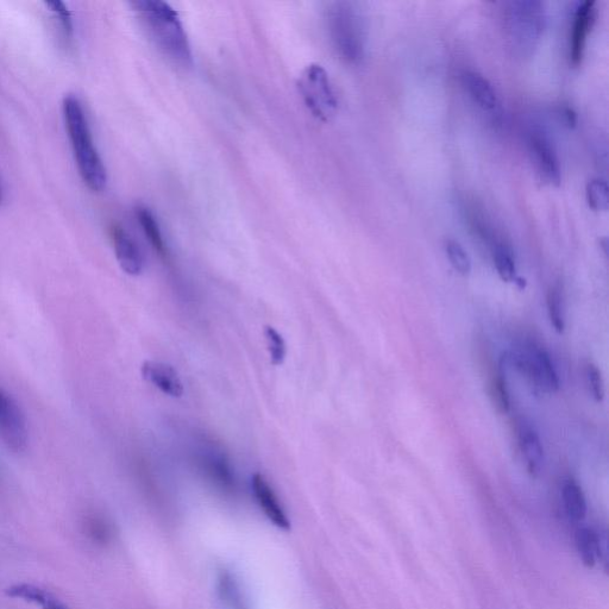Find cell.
Segmentation results:
<instances>
[{"mask_svg": "<svg viewBox=\"0 0 609 609\" xmlns=\"http://www.w3.org/2000/svg\"><path fill=\"white\" fill-rule=\"evenodd\" d=\"M62 113L81 179L92 192H103L108 184V173L94 144L89 119L80 99L68 94L62 102Z\"/></svg>", "mask_w": 609, "mask_h": 609, "instance_id": "6da1fadb", "label": "cell"}, {"mask_svg": "<svg viewBox=\"0 0 609 609\" xmlns=\"http://www.w3.org/2000/svg\"><path fill=\"white\" fill-rule=\"evenodd\" d=\"M131 5L161 52L175 64L191 66L192 49L178 12L161 0H136Z\"/></svg>", "mask_w": 609, "mask_h": 609, "instance_id": "7a4b0ae2", "label": "cell"}, {"mask_svg": "<svg viewBox=\"0 0 609 609\" xmlns=\"http://www.w3.org/2000/svg\"><path fill=\"white\" fill-rule=\"evenodd\" d=\"M504 33L508 48L519 59H529L541 43L546 25L545 5L538 0H514L504 9Z\"/></svg>", "mask_w": 609, "mask_h": 609, "instance_id": "3957f363", "label": "cell"}, {"mask_svg": "<svg viewBox=\"0 0 609 609\" xmlns=\"http://www.w3.org/2000/svg\"><path fill=\"white\" fill-rule=\"evenodd\" d=\"M326 25L339 58L350 65H359L366 54L367 40L359 10L348 2L332 3L326 11Z\"/></svg>", "mask_w": 609, "mask_h": 609, "instance_id": "277c9868", "label": "cell"}, {"mask_svg": "<svg viewBox=\"0 0 609 609\" xmlns=\"http://www.w3.org/2000/svg\"><path fill=\"white\" fill-rule=\"evenodd\" d=\"M298 89L306 108L319 121L329 122L335 117L338 109L337 97L329 74L322 66H307L300 75Z\"/></svg>", "mask_w": 609, "mask_h": 609, "instance_id": "5b68a950", "label": "cell"}, {"mask_svg": "<svg viewBox=\"0 0 609 609\" xmlns=\"http://www.w3.org/2000/svg\"><path fill=\"white\" fill-rule=\"evenodd\" d=\"M517 368L529 378L539 391L556 393L561 382L551 357L543 348L529 345L511 357Z\"/></svg>", "mask_w": 609, "mask_h": 609, "instance_id": "8992f818", "label": "cell"}, {"mask_svg": "<svg viewBox=\"0 0 609 609\" xmlns=\"http://www.w3.org/2000/svg\"><path fill=\"white\" fill-rule=\"evenodd\" d=\"M0 441L10 451L21 454L28 448L29 429L22 408L0 388Z\"/></svg>", "mask_w": 609, "mask_h": 609, "instance_id": "52a82bcc", "label": "cell"}, {"mask_svg": "<svg viewBox=\"0 0 609 609\" xmlns=\"http://www.w3.org/2000/svg\"><path fill=\"white\" fill-rule=\"evenodd\" d=\"M527 147L532 162L546 184L560 186L562 181L561 162L551 138L542 128H531L527 133Z\"/></svg>", "mask_w": 609, "mask_h": 609, "instance_id": "ba28073f", "label": "cell"}, {"mask_svg": "<svg viewBox=\"0 0 609 609\" xmlns=\"http://www.w3.org/2000/svg\"><path fill=\"white\" fill-rule=\"evenodd\" d=\"M596 3L586 0L577 5L570 35V60L573 66L581 65L585 56L588 36L596 18Z\"/></svg>", "mask_w": 609, "mask_h": 609, "instance_id": "9c48e42d", "label": "cell"}, {"mask_svg": "<svg viewBox=\"0 0 609 609\" xmlns=\"http://www.w3.org/2000/svg\"><path fill=\"white\" fill-rule=\"evenodd\" d=\"M111 237L117 261L123 272L131 276L141 275L144 269V257L134 238L118 225L113 226Z\"/></svg>", "mask_w": 609, "mask_h": 609, "instance_id": "30bf717a", "label": "cell"}, {"mask_svg": "<svg viewBox=\"0 0 609 609\" xmlns=\"http://www.w3.org/2000/svg\"><path fill=\"white\" fill-rule=\"evenodd\" d=\"M251 487H253L254 497L259 504L265 516L281 530H290L291 521L282 507L281 502L274 492V489L269 485L265 476L255 474L251 479Z\"/></svg>", "mask_w": 609, "mask_h": 609, "instance_id": "8fae6325", "label": "cell"}, {"mask_svg": "<svg viewBox=\"0 0 609 609\" xmlns=\"http://www.w3.org/2000/svg\"><path fill=\"white\" fill-rule=\"evenodd\" d=\"M141 373L143 379L148 381L162 393L172 398H180L184 395V384L180 375L169 364L155 361H146L142 364Z\"/></svg>", "mask_w": 609, "mask_h": 609, "instance_id": "7c38bea8", "label": "cell"}, {"mask_svg": "<svg viewBox=\"0 0 609 609\" xmlns=\"http://www.w3.org/2000/svg\"><path fill=\"white\" fill-rule=\"evenodd\" d=\"M462 83L466 87L469 97L483 111L494 112L499 108V98L494 87L486 77L475 71H464Z\"/></svg>", "mask_w": 609, "mask_h": 609, "instance_id": "4fadbf2b", "label": "cell"}, {"mask_svg": "<svg viewBox=\"0 0 609 609\" xmlns=\"http://www.w3.org/2000/svg\"><path fill=\"white\" fill-rule=\"evenodd\" d=\"M518 444L529 473L532 475L541 473L545 462V451L538 432L530 425L520 424L518 429Z\"/></svg>", "mask_w": 609, "mask_h": 609, "instance_id": "5bb4252c", "label": "cell"}, {"mask_svg": "<svg viewBox=\"0 0 609 609\" xmlns=\"http://www.w3.org/2000/svg\"><path fill=\"white\" fill-rule=\"evenodd\" d=\"M217 592L224 609H253L246 590L230 570H222L217 579Z\"/></svg>", "mask_w": 609, "mask_h": 609, "instance_id": "9a60e30c", "label": "cell"}, {"mask_svg": "<svg viewBox=\"0 0 609 609\" xmlns=\"http://www.w3.org/2000/svg\"><path fill=\"white\" fill-rule=\"evenodd\" d=\"M204 469L213 483L223 492L232 493L236 489L235 475L225 456L212 451L203 458Z\"/></svg>", "mask_w": 609, "mask_h": 609, "instance_id": "2e32d148", "label": "cell"}, {"mask_svg": "<svg viewBox=\"0 0 609 609\" xmlns=\"http://www.w3.org/2000/svg\"><path fill=\"white\" fill-rule=\"evenodd\" d=\"M577 552L583 564L593 568L602 558V539L594 530L589 527H581L575 536Z\"/></svg>", "mask_w": 609, "mask_h": 609, "instance_id": "e0dca14e", "label": "cell"}, {"mask_svg": "<svg viewBox=\"0 0 609 609\" xmlns=\"http://www.w3.org/2000/svg\"><path fill=\"white\" fill-rule=\"evenodd\" d=\"M562 499L568 517L574 521H582L587 514V501L585 493L579 483L574 480L564 482Z\"/></svg>", "mask_w": 609, "mask_h": 609, "instance_id": "ac0fdd59", "label": "cell"}, {"mask_svg": "<svg viewBox=\"0 0 609 609\" xmlns=\"http://www.w3.org/2000/svg\"><path fill=\"white\" fill-rule=\"evenodd\" d=\"M136 217L144 235H146L153 248L158 251L161 256H166V243L165 240H163L160 225L159 222L156 221L154 213L146 206H138L136 209Z\"/></svg>", "mask_w": 609, "mask_h": 609, "instance_id": "d6986e66", "label": "cell"}, {"mask_svg": "<svg viewBox=\"0 0 609 609\" xmlns=\"http://www.w3.org/2000/svg\"><path fill=\"white\" fill-rule=\"evenodd\" d=\"M493 261L499 278L504 282H514L518 278L516 261L512 250L502 242L493 243Z\"/></svg>", "mask_w": 609, "mask_h": 609, "instance_id": "ffe728a7", "label": "cell"}, {"mask_svg": "<svg viewBox=\"0 0 609 609\" xmlns=\"http://www.w3.org/2000/svg\"><path fill=\"white\" fill-rule=\"evenodd\" d=\"M444 247L450 265L458 274L468 276L472 273V260H470L469 254L460 243L455 240H447Z\"/></svg>", "mask_w": 609, "mask_h": 609, "instance_id": "44dd1931", "label": "cell"}, {"mask_svg": "<svg viewBox=\"0 0 609 609\" xmlns=\"http://www.w3.org/2000/svg\"><path fill=\"white\" fill-rule=\"evenodd\" d=\"M546 305H548V313L552 328L555 329L557 334H563L565 330V319L563 295L560 287L555 286L551 288L548 293V298H546Z\"/></svg>", "mask_w": 609, "mask_h": 609, "instance_id": "7402d4cb", "label": "cell"}, {"mask_svg": "<svg viewBox=\"0 0 609 609\" xmlns=\"http://www.w3.org/2000/svg\"><path fill=\"white\" fill-rule=\"evenodd\" d=\"M608 185L605 180H590L586 188V197L590 209L594 211H607L609 205Z\"/></svg>", "mask_w": 609, "mask_h": 609, "instance_id": "603a6c76", "label": "cell"}, {"mask_svg": "<svg viewBox=\"0 0 609 609\" xmlns=\"http://www.w3.org/2000/svg\"><path fill=\"white\" fill-rule=\"evenodd\" d=\"M265 336L267 339L269 355L273 366H281L286 360L287 348L284 337L273 326H266Z\"/></svg>", "mask_w": 609, "mask_h": 609, "instance_id": "cb8c5ba5", "label": "cell"}, {"mask_svg": "<svg viewBox=\"0 0 609 609\" xmlns=\"http://www.w3.org/2000/svg\"><path fill=\"white\" fill-rule=\"evenodd\" d=\"M45 5L52 12L55 20L59 22L61 33L65 36V40H72L74 33L73 20L71 11L68 10L66 4L56 0V2H46Z\"/></svg>", "mask_w": 609, "mask_h": 609, "instance_id": "d4e9b609", "label": "cell"}, {"mask_svg": "<svg viewBox=\"0 0 609 609\" xmlns=\"http://www.w3.org/2000/svg\"><path fill=\"white\" fill-rule=\"evenodd\" d=\"M586 382L589 394L596 403L601 404L605 400V382L601 370L594 363H588L585 370Z\"/></svg>", "mask_w": 609, "mask_h": 609, "instance_id": "484cf974", "label": "cell"}, {"mask_svg": "<svg viewBox=\"0 0 609 609\" xmlns=\"http://www.w3.org/2000/svg\"><path fill=\"white\" fill-rule=\"evenodd\" d=\"M86 530L94 542L106 544L112 538V526L103 517L93 516L87 519Z\"/></svg>", "mask_w": 609, "mask_h": 609, "instance_id": "4316f807", "label": "cell"}, {"mask_svg": "<svg viewBox=\"0 0 609 609\" xmlns=\"http://www.w3.org/2000/svg\"><path fill=\"white\" fill-rule=\"evenodd\" d=\"M494 395L495 401L502 412H508L511 408V397L510 391H508L506 374L504 367L501 366L500 372L497 375V379L494 382Z\"/></svg>", "mask_w": 609, "mask_h": 609, "instance_id": "83f0119b", "label": "cell"}, {"mask_svg": "<svg viewBox=\"0 0 609 609\" xmlns=\"http://www.w3.org/2000/svg\"><path fill=\"white\" fill-rule=\"evenodd\" d=\"M39 605L43 609H68L64 604H61L58 599L54 598V596L48 592L45 594V596H43Z\"/></svg>", "mask_w": 609, "mask_h": 609, "instance_id": "f1b7e54d", "label": "cell"}, {"mask_svg": "<svg viewBox=\"0 0 609 609\" xmlns=\"http://www.w3.org/2000/svg\"><path fill=\"white\" fill-rule=\"evenodd\" d=\"M3 200V190H2V186H0V203H2Z\"/></svg>", "mask_w": 609, "mask_h": 609, "instance_id": "f546056e", "label": "cell"}]
</instances>
